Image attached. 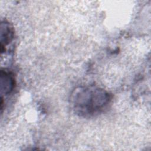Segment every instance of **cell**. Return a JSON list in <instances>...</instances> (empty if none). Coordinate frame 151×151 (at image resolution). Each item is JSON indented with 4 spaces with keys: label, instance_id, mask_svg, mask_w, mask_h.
I'll return each mask as SVG.
<instances>
[{
    "label": "cell",
    "instance_id": "cell-1",
    "mask_svg": "<svg viewBox=\"0 0 151 151\" xmlns=\"http://www.w3.org/2000/svg\"><path fill=\"white\" fill-rule=\"evenodd\" d=\"M111 100V95L107 91L94 86L79 87L71 96L73 109L77 114L83 117L101 113L107 109Z\"/></svg>",
    "mask_w": 151,
    "mask_h": 151
},
{
    "label": "cell",
    "instance_id": "cell-3",
    "mask_svg": "<svg viewBox=\"0 0 151 151\" xmlns=\"http://www.w3.org/2000/svg\"><path fill=\"white\" fill-rule=\"evenodd\" d=\"M1 50L3 52L6 46L14 38V30L11 25L6 21L1 23Z\"/></svg>",
    "mask_w": 151,
    "mask_h": 151
},
{
    "label": "cell",
    "instance_id": "cell-2",
    "mask_svg": "<svg viewBox=\"0 0 151 151\" xmlns=\"http://www.w3.org/2000/svg\"><path fill=\"white\" fill-rule=\"evenodd\" d=\"M0 76L1 94H10L15 86V79L13 75L9 72L1 70Z\"/></svg>",
    "mask_w": 151,
    "mask_h": 151
}]
</instances>
